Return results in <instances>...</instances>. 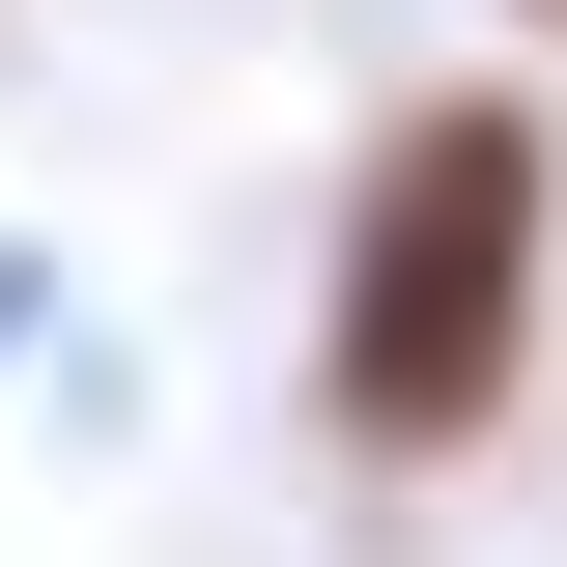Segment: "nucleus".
Returning <instances> with one entry per match:
<instances>
[{"mask_svg":"<svg viewBox=\"0 0 567 567\" xmlns=\"http://www.w3.org/2000/svg\"><path fill=\"white\" fill-rule=\"evenodd\" d=\"M539 312H567V114L539 85H398L341 142V227H312V425H341V483H454L539 398Z\"/></svg>","mask_w":567,"mask_h":567,"instance_id":"1","label":"nucleus"},{"mask_svg":"<svg viewBox=\"0 0 567 567\" xmlns=\"http://www.w3.org/2000/svg\"><path fill=\"white\" fill-rule=\"evenodd\" d=\"M539 29H567V0H539Z\"/></svg>","mask_w":567,"mask_h":567,"instance_id":"2","label":"nucleus"}]
</instances>
